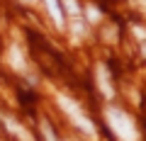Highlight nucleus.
Returning a JSON list of instances; mask_svg holds the SVG:
<instances>
[{
  "instance_id": "1",
  "label": "nucleus",
  "mask_w": 146,
  "mask_h": 141,
  "mask_svg": "<svg viewBox=\"0 0 146 141\" xmlns=\"http://www.w3.org/2000/svg\"><path fill=\"white\" fill-rule=\"evenodd\" d=\"M107 122H110V126H112V131H115V136L119 141H136L139 131H136L134 122H131V117L127 115V112L107 110Z\"/></svg>"
},
{
  "instance_id": "2",
  "label": "nucleus",
  "mask_w": 146,
  "mask_h": 141,
  "mask_svg": "<svg viewBox=\"0 0 146 141\" xmlns=\"http://www.w3.org/2000/svg\"><path fill=\"white\" fill-rule=\"evenodd\" d=\"M56 100H58V107H61V110L66 112L68 117H71V122H73L76 126H78L80 131H85V134H95V126H93V122H90L88 117L83 115V110H80V107H78L76 102H73L71 97H66V95H58Z\"/></svg>"
},
{
  "instance_id": "3",
  "label": "nucleus",
  "mask_w": 146,
  "mask_h": 141,
  "mask_svg": "<svg viewBox=\"0 0 146 141\" xmlns=\"http://www.w3.org/2000/svg\"><path fill=\"white\" fill-rule=\"evenodd\" d=\"M46 3V10H49V15L54 17V22H56L58 27H63V7L58 5V0H44Z\"/></svg>"
},
{
  "instance_id": "4",
  "label": "nucleus",
  "mask_w": 146,
  "mask_h": 141,
  "mask_svg": "<svg viewBox=\"0 0 146 141\" xmlns=\"http://www.w3.org/2000/svg\"><path fill=\"white\" fill-rule=\"evenodd\" d=\"M95 75H98V80H100V90H102V93L110 97V95H112V83H110V78H107V71H105V66H98Z\"/></svg>"
},
{
  "instance_id": "5",
  "label": "nucleus",
  "mask_w": 146,
  "mask_h": 141,
  "mask_svg": "<svg viewBox=\"0 0 146 141\" xmlns=\"http://www.w3.org/2000/svg\"><path fill=\"white\" fill-rule=\"evenodd\" d=\"M7 129H10L12 134H17V136H20V139H22V141H32V136L27 134L25 129H20V126H17L15 122H12V119H7Z\"/></svg>"
},
{
  "instance_id": "6",
  "label": "nucleus",
  "mask_w": 146,
  "mask_h": 141,
  "mask_svg": "<svg viewBox=\"0 0 146 141\" xmlns=\"http://www.w3.org/2000/svg\"><path fill=\"white\" fill-rule=\"evenodd\" d=\"M63 7H66L68 15H80V5H78V0H61Z\"/></svg>"
},
{
  "instance_id": "7",
  "label": "nucleus",
  "mask_w": 146,
  "mask_h": 141,
  "mask_svg": "<svg viewBox=\"0 0 146 141\" xmlns=\"http://www.w3.org/2000/svg\"><path fill=\"white\" fill-rule=\"evenodd\" d=\"M42 131H44V139H46V141H58V139H56V134H54V129L46 124V122L42 124Z\"/></svg>"
},
{
  "instance_id": "8",
  "label": "nucleus",
  "mask_w": 146,
  "mask_h": 141,
  "mask_svg": "<svg viewBox=\"0 0 146 141\" xmlns=\"http://www.w3.org/2000/svg\"><path fill=\"white\" fill-rule=\"evenodd\" d=\"M98 17H100V12L95 10V7H88V20H93V22H95Z\"/></svg>"
},
{
  "instance_id": "9",
  "label": "nucleus",
  "mask_w": 146,
  "mask_h": 141,
  "mask_svg": "<svg viewBox=\"0 0 146 141\" xmlns=\"http://www.w3.org/2000/svg\"><path fill=\"white\" fill-rule=\"evenodd\" d=\"M27 3H29V0H27Z\"/></svg>"
}]
</instances>
